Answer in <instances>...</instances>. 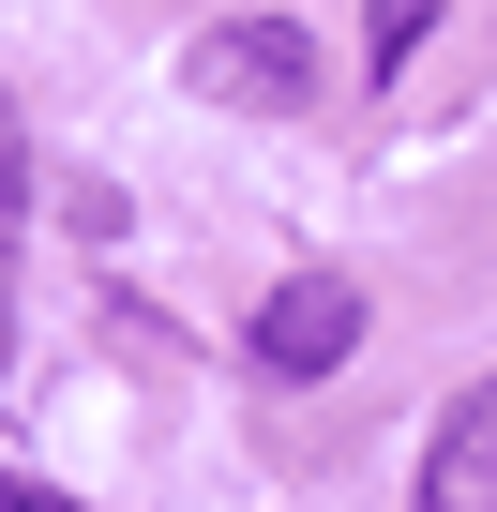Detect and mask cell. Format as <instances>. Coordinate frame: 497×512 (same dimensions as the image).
I'll list each match as a JSON object with an SVG mask.
<instances>
[{
	"label": "cell",
	"instance_id": "cell-1",
	"mask_svg": "<svg viewBox=\"0 0 497 512\" xmlns=\"http://www.w3.org/2000/svg\"><path fill=\"white\" fill-rule=\"evenodd\" d=\"M181 91H196V106H241V121H302V106H317V46H302L287 16H211V31L181 46Z\"/></svg>",
	"mask_w": 497,
	"mask_h": 512
},
{
	"label": "cell",
	"instance_id": "cell-2",
	"mask_svg": "<svg viewBox=\"0 0 497 512\" xmlns=\"http://www.w3.org/2000/svg\"><path fill=\"white\" fill-rule=\"evenodd\" d=\"M347 347H362V287H347V272H287V287L257 302V377L317 392V377H332Z\"/></svg>",
	"mask_w": 497,
	"mask_h": 512
},
{
	"label": "cell",
	"instance_id": "cell-3",
	"mask_svg": "<svg viewBox=\"0 0 497 512\" xmlns=\"http://www.w3.org/2000/svg\"><path fill=\"white\" fill-rule=\"evenodd\" d=\"M422 512H497V377L452 392V422L422 437Z\"/></svg>",
	"mask_w": 497,
	"mask_h": 512
},
{
	"label": "cell",
	"instance_id": "cell-4",
	"mask_svg": "<svg viewBox=\"0 0 497 512\" xmlns=\"http://www.w3.org/2000/svg\"><path fill=\"white\" fill-rule=\"evenodd\" d=\"M422 31H437V0H377V16H362V76H407Z\"/></svg>",
	"mask_w": 497,
	"mask_h": 512
},
{
	"label": "cell",
	"instance_id": "cell-5",
	"mask_svg": "<svg viewBox=\"0 0 497 512\" xmlns=\"http://www.w3.org/2000/svg\"><path fill=\"white\" fill-rule=\"evenodd\" d=\"M31 226V136H16V106H0V241Z\"/></svg>",
	"mask_w": 497,
	"mask_h": 512
},
{
	"label": "cell",
	"instance_id": "cell-6",
	"mask_svg": "<svg viewBox=\"0 0 497 512\" xmlns=\"http://www.w3.org/2000/svg\"><path fill=\"white\" fill-rule=\"evenodd\" d=\"M0 377H16V241H0Z\"/></svg>",
	"mask_w": 497,
	"mask_h": 512
},
{
	"label": "cell",
	"instance_id": "cell-7",
	"mask_svg": "<svg viewBox=\"0 0 497 512\" xmlns=\"http://www.w3.org/2000/svg\"><path fill=\"white\" fill-rule=\"evenodd\" d=\"M0 512H61V497H46V482H16V467H0Z\"/></svg>",
	"mask_w": 497,
	"mask_h": 512
}]
</instances>
